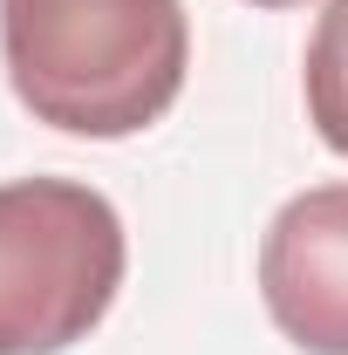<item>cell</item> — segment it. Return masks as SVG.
Instances as JSON below:
<instances>
[{"mask_svg":"<svg viewBox=\"0 0 348 355\" xmlns=\"http://www.w3.org/2000/svg\"><path fill=\"white\" fill-rule=\"evenodd\" d=\"M0 69L35 123L123 144L184 96L191 21L184 0H0Z\"/></svg>","mask_w":348,"mask_h":355,"instance_id":"1","label":"cell"},{"mask_svg":"<svg viewBox=\"0 0 348 355\" xmlns=\"http://www.w3.org/2000/svg\"><path fill=\"white\" fill-rule=\"evenodd\" d=\"M246 7H307V0H246Z\"/></svg>","mask_w":348,"mask_h":355,"instance_id":"5","label":"cell"},{"mask_svg":"<svg viewBox=\"0 0 348 355\" xmlns=\"http://www.w3.org/2000/svg\"><path fill=\"white\" fill-rule=\"evenodd\" d=\"M301 96L314 137L335 157H348V0H328L314 14V35L301 55Z\"/></svg>","mask_w":348,"mask_h":355,"instance_id":"4","label":"cell"},{"mask_svg":"<svg viewBox=\"0 0 348 355\" xmlns=\"http://www.w3.org/2000/svg\"><path fill=\"white\" fill-rule=\"evenodd\" d=\"M130 273L123 212L82 178H0V355L89 342Z\"/></svg>","mask_w":348,"mask_h":355,"instance_id":"2","label":"cell"},{"mask_svg":"<svg viewBox=\"0 0 348 355\" xmlns=\"http://www.w3.org/2000/svg\"><path fill=\"white\" fill-rule=\"evenodd\" d=\"M260 301L301 355H348V178L307 184L266 219Z\"/></svg>","mask_w":348,"mask_h":355,"instance_id":"3","label":"cell"}]
</instances>
